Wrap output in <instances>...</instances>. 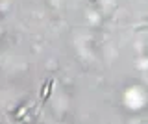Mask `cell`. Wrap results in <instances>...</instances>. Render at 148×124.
Returning a JSON list of instances; mask_svg holds the SVG:
<instances>
[{
  "mask_svg": "<svg viewBox=\"0 0 148 124\" xmlns=\"http://www.w3.org/2000/svg\"><path fill=\"white\" fill-rule=\"evenodd\" d=\"M52 87H54V80H52V78L46 80V84H43V93H41V100H43V104L50 98V95H52Z\"/></svg>",
  "mask_w": 148,
  "mask_h": 124,
  "instance_id": "6da1fadb",
  "label": "cell"
}]
</instances>
